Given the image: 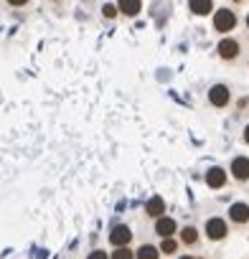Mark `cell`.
Returning a JSON list of instances; mask_svg holds the SVG:
<instances>
[{
  "mask_svg": "<svg viewBox=\"0 0 249 259\" xmlns=\"http://www.w3.org/2000/svg\"><path fill=\"white\" fill-rule=\"evenodd\" d=\"M234 26H236V16H234L229 8H221V11L214 16V28H216V31H221V33H229Z\"/></svg>",
  "mask_w": 249,
  "mask_h": 259,
  "instance_id": "obj_1",
  "label": "cell"
},
{
  "mask_svg": "<svg viewBox=\"0 0 249 259\" xmlns=\"http://www.w3.org/2000/svg\"><path fill=\"white\" fill-rule=\"evenodd\" d=\"M130 239H133V231H130L128 226H114L112 234H109V241H112L114 246H128Z\"/></svg>",
  "mask_w": 249,
  "mask_h": 259,
  "instance_id": "obj_2",
  "label": "cell"
},
{
  "mask_svg": "<svg viewBox=\"0 0 249 259\" xmlns=\"http://www.w3.org/2000/svg\"><path fill=\"white\" fill-rule=\"evenodd\" d=\"M209 102H211L214 107H226V102H229V89H226L224 84L211 87V92H209Z\"/></svg>",
  "mask_w": 249,
  "mask_h": 259,
  "instance_id": "obj_3",
  "label": "cell"
},
{
  "mask_svg": "<svg viewBox=\"0 0 249 259\" xmlns=\"http://www.w3.org/2000/svg\"><path fill=\"white\" fill-rule=\"evenodd\" d=\"M206 236L209 239H224L226 236V221L224 219H211L206 224Z\"/></svg>",
  "mask_w": 249,
  "mask_h": 259,
  "instance_id": "obj_4",
  "label": "cell"
},
{
  "mask_svg": "<svg viewBox=\"0 0 249 259\" xmlns=\"http://www.w3.org/2000/svg\"><path fill=\"white\" fill-rule=\"evenodd\" d=\"M231 176L236 181H246L249 178V158H234L231 163Z\"/></svg>",
  "mask_w": 249,
  "mask_h": 259,
  "instance_id": "obj_5",
  "label": "cell"
},
{
  "mask_svg": "<svg viewBox=\"0 0 249 259\" xmlns=\"http://www.w3.org/2000/svg\"><path fill=\"white\" fill-rule=\"evenodd\" d=\"M239 54V44L234 41V38H224L221 44H219V56L221 59H234Z\"/></svg>",
  "mask_w": 249,
  "mask_h": 259,
  "instance_id": "obj_6",
  "label": "cell"
},
{
  "mask_svg": "<svg viewBox=\"0 0 249 259\" xmlns=\"http://www.w3.org/2000/svg\"><path fill=\"white\" fill-rule=\"evenodd\" d=\"M226 183V170H221V168H211L209 173H206V186H211V188H221Z\"/></svg>",
  "mask_w": 249,
  "mask_h": 259,
  "instance_id": "obj_7",
  "label": "cell"
},
{
  "mask_svg": "<svg viewBox=\"0 0 249 259\" xmlns=\"http://www.w3.org/2000/svg\"><path fill=\"white\" fill-rule=\"evenodd\" d=\"M229 216H231V221H236V224H246V221H249V206H246V203H234V206L229 208Z\"/></svg>",
  "mask_w": 249,
  "mask_h": 259,
  "instance_id": "obj_8",
  "label": "cell"
},
{
  "mask_svg": "<svg viewBox=\"0 0 249 259\" xmlns=\"http://www.w3.org/2000/svg\"><path fill=\"white\" fill-rule=\"evenodd\" d=\"M155 231H158L163 239H165V236H173V231H176V221H173V219H168V216H158Z\"/></svg>",
  "mask_w": 249,
  "mask_h": 259,
  "instance_id": "obj_9",
  "label": "cell"
},
{
  "mask_svg": "<svg viewBox=\"0 0 249 259\" xmlns=\"http://www.w3.org/2000/svg\"><path fill=\"white\" fill-rule=\"evenodd\" d=\"M188 8H191L196 16H206V13H211L214 3H211V0H188Z\"/></svg>",
  "mask_w": 249,
  "mask_h": 259,
  "instance_id": "obj_10",
  "label": "cell"
},
{
  "mask_svg": "<svg viewBox=\"0 0 249 259\" xmlns=\"http://www.w3.org/2000/svg\"><path fill=\"white\" fill-rule=\"evenodd\" d=\"M117 8H119L124 16H138V13H140V0H119Z\"/></svg>",
  "mask_w": 249,
  "mask_h": 259,
  "instance_id": "obj_11",
  "label": "cell"
},
{
  "mask_svg": "<svg viewBox=\"0 0 249 259\" xmlns=\"http://www.w3.org/2000/svg\"><path fill=\"white\" fill-rule=\"evenodd\" d=\"M145 211H148L150 216H163V211H165V201H163L160 196H155V198H150V201H148Z\"/></svg>",
  "mask_w": 249,
  "mask_h": 259,
  "instance_id": "obj_12",
  "label": "cell"
},
{
  "mask_svg": "<svg viewBox=\"0 0 249 259\" xmlns=\"http://www.w3.org/2000/svg\"><path fill=\"white\" fill-rule=\"evenodd\" d=\"M158 256H160V249H155L150 244H143L138 249V259H158Z\"/></svg>",
  "mask_w": 249,
  "mask_h": 259,
  "instance_id": "obj_13",
  "label": "cell"
},
{
  "mask_svg": "<svg viewBox=\"0 0 249 259\" xmlns=\"http://www.w3.org/2000/svg\"><path fill=\"white\" fill-rule=\"evenodd\" d=\"M181 239H183V244H193V241L198 239V234H196L193 226H186V229L181 231Z\"/></svg>",
  "mask_w": 249,
  "mask_h": 259,
  "instance_id": "obj_14",
  "label": "cell"
},
{
  "mask_svg": "<svg viewBox=\"0 0 249 259\" xmlns=\"http://www.w3.org/2000/svg\"><path fill=\"white\" fill-rule=\"evenodd\" d=\"M112 259H135V256H133V251L128 246H117V251L112 254Z\"/></svg>",
  "mask_w": 249,
  "mask_h": 259,
  "instance_id": "obj_15",
  "label": "cell"
},
{
  "mask_svg": "<svg viewBox=\"0 0 249 259\" xmlns=\"http://www.w3.org/2000/svg\"><path fill=\"white\" fill-rule=\"evenodd\" d=\"M160 251H163V254H173V251H176V241H173L171 236H165L163 244H160Z\"/></svg>",
  "mask_w": 249,
  "mask_h": 259,
  "instance_id": "obj_16",
  "label": "cell"
},
{
  "mask_svg": "<svg viewBox=\"0 0 249 259\" xmlns=\"http://www.w3.org/2000/svg\"><path fill=\"white\" fill-rule=\"evenodd\" d=\"M104 16L107 18H114L117 16V6H104Z\"/></svg>",
  "mask_w": 249,
  "mask_h": 259,
  "instance_id": "obj_17",
  "label": "cell"
},
{
  "mask_svg": "<svg viewBox=\"0 0 249 259\" xmlns=\"http://www.w3.org/2000/svg\"><path fill=\"white\" fill-rule=\"evenodd\" d=\"M87 259H109V256H107V254H104L102 249H97V251H92V254H89Z\"/></svg>",
  "mask_w": 249,
  "mask_h": 259,
  "instance_id": "obj_18",
  "label": "cell"
},
{
  "mask_svg": "<svg viewBox=\"0 0 249 259\" xmlns=\"http://www.w3.org/2000/svg\"><path fill=\"white\" fill-rule=\"evenodd\" d=\"M8 3H11V6H26L28 0H8Z\"/></svg>",
  "mask_w": 249,
  "mask_h": 259,
  "instance_id": "obj_19",
  "label": "cell"
},
{
  "mask_svg": "<svg viewBox=\"0 0 249 259\" xmlns=\"http://www.w3.org/2000/svg\"><path fill=\"white\" fill-rule=\"evenodd\" d=\"M244 140L249 143V124H246V130H244Z\"/></svg>",
  "mask_w": 249,
  "mask_h": 259,
  "instance_id": "obj_20",
  "label": "cell"
},
{
  "mask_svg": "<svg viewBox=\"0 0 249 259\" xmlns=\"http://www.w3.org/2000/svg\"><path fill=\"white\" fill-rule=\"evenodd\" d=\"M181 259H193V256H181Z\"/></svg>",
  "mask_w": 249,
  "mask_h": 259,
  "instance_id": "obj_21",
  "label": "cell"
},
{
  "mask_svg": "<svg viewBox=\"0 0 249 259\" xmlns=\"http://www.w3.org/2000/svg\"><path fill=\"white\" fill-rule=\"evenodd\" d=\"M246 26H249V16H246Z\"/></svg>",
  "mask_w": 249,
  "mask_h": 259,
  "instance_id": "obj_22",
  "label": "cell"
}]
</instances>
